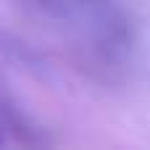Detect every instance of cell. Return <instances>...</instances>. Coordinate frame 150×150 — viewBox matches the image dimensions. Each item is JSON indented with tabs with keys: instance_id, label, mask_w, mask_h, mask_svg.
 <instances>
[{
	"instance_id": "obj_1",
	"label": "cell",
	"mask_w": 150,
	"mask_h": 150,
	"mask_svg": "<svg viewBox=\"0 0 150 150\" xmlns=\"http://www.w3.org/2000/svg\"><path fill=\"white\" fill-rule=\"evenodd\" d=\"M0 145H3V129H0Z\"/></svg>"
}]
</instances>
